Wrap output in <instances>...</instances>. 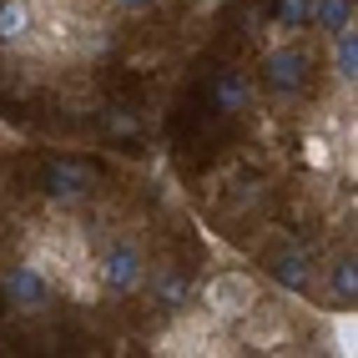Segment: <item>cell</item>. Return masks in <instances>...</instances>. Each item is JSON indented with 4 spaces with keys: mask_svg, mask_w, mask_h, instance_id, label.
Here are the masks:
<instances>
[{
    "mask_svg": "<svg viewBox=\"0 0 358 358\" xmlns=\"http://www.w3.org/2000/svg\"><path fill=\"white\" fill-rule=\"evenodd\" d=\"M56 282L45 278L31 257H20V262H10L6 273H0V298H6V308L10 313H20V318H36V313H45V308L56 303Z\"/></svg>",
    "mask_w": 358,
    "mask_h": 358,
    "instance_id": "8992f818",
    "label": "cell"
},
{
    "mask_svg": "<svg viewBox=\"0 0 358 358\" xmlns=\"http://www.w3.org/2000/svg\"><path fill=\"white\" fill-rule=\"evenodd\" d=\"M353 20H358V6H353V0H313V26H318L323 36L353 26Z\"/></svg>",
    "mask_w": 358,
    "mask_h": 358,
    "instance_id": "5bb4252c",
    "label": "cell"
},
{
    "mask_svg": "<svg viewBox=\"0 0 358 358\" xmlns=\"http://www.w3.org/2000/svg\"><path fill=\"white\" fill-rule=\"evenodd\" d=\"M152 257L136 237H106L101 248H91V273H96L101 298H136L147 282Z\"/></svg>",
    "mask_w": 358,
    "mask_h": 358,
    "instance_id": "6da1fadb",
    "label": "cell"
},
{
    "mask_svg": "<svg viewBox=\"0 0 358 358\" xmlns=\"http://www.w3.org/2000/svg\"><path fill=\"white\" fill-rule=\"evenodd\" d=\"M293 338V318H288V308H282V303H252L248 308V313L243 318H237V343H243V348H262V353H268V348H282V343H288Z\"/></svg>",
    "mask_w": 358,
    "mask_h": 358,
    "instance_id": "52a82bcc",
    "label": "cell"
},
{
    "mask_svg": "<svg viewBox=\"0 0 358 358\" xmlns=\"http://www.w3.org/2000/svg\"><path fill=\"white\" fill-rule=\"evenodd\" d=\"M333 353H353V308L333 313Z\"/></svg>",
    "mask_w": 358,
    "mask_h": 358,
    "instance_id": "e0dca14e",
    "label": "cell"
},
{
    "mask_svg": "<svg viewBox=\"0 0 358 358\" xmlns=\"http://www.w3.org/2000/svg\"><path fill=\"white\" fill-rule=\"evenodd\" d=\"M207 91H212V106H217L222 116H248L257 106V81L248 76V71H237V66H217Z\"/></svg>",
    "mask_w": 358,
    "mask_h": 358,
    "instance_id": "ba28073f",
    "label": "cell"
},
{
    "mask_svg": "<svg viewBox=\"0 0 358 358\" xmlns=\"http://www.w3.org/2000/svg\"><path fill=\"white\" fill-rule=\"evenodd\" d=\"M157 6H162V0H111L116 15H131V20H136V15H152Z\"/></svg>",
    "mask_w": 358,
    "mask_h": 358,
    "instance_id": "ac0fdd59",
    "label": "cell"
},
{
    "mask_svg": "<svg viewBox=\"0 0 358 358\" xmlns=\"http://www.w3.org/2000/svg\"><path fill=\"white\" fill-rule=\"evenodd\" d=\"M328 51H333V76H338L343 86H353L358 76V26H343L328 36Z\"/></svg>",
    "mask_w": 358,
    "mask_h": 358,
    "instance_id": "7c38bea8",
    "label": "cell"
},
{
    "mask_svg": "<svg viewBox=\"0 0 358 358\" xmlns=\"http://www.w3.org/2000/svg\"><path fill=\"white\" fill-rule=\"evenodd\" d=\"M328 288H333V303H338V308L358 303V268H353V257H338L328 268Z\"/></svg>",
    "mask_w": 358,
    "mask_h": 358,
    "instance_id": "9a60e30c",
    "label": "cell"
},
{
    "mask_svg": "<svg viewBox=\"0 0 358 358\" xmlns=\"http://www.w3.org/2000/svg\"><path fill=\"white\" fill-rule=\"evenodd\" d=\"M298 162L308 166V172H318V177H333L338 172V141L333 136H323V131H303V141H298Z\"/></svg>",
    "mask_w": 358,
    "mask_h": 358,
    "instance_id": "8fae6325",
    "label": "cell"
},
{
    "mask_svg": "<svg viewBox=\"0 0 358 358\" xmlns=\"http://www.w3.org/2000/svg\"><path fill=\"white\" fill-rule=\"evenodd\" d=\"M262 268H268V278L278 282L282 293H308L318 278V257L308 243H298V237H273L268 248H262Z\"/></svg>",
    "mask_w": 358,
    "mask_h": 358,
    "instance_id": "5b68a950",
    "label": "cell"
},
{
    "mask_svg": "<svg viewBox=\"0 0 358 358\" xmlns=\"http://www.w3.org/2000/svg\"><path fill=\"white\" fill-rule=\"evenodd\" d=\"M257 298H262V282L243 268H222L202 282V308H207L212 323H237Z\"/></svg>",
    "mask_w": 358,
    "mask_h": 358,
    "instance_id": "277c9868",
    "label": "cell"
},
{
    "mask_svg": "<svg viewBox=\"0 0 358 358\" xmlns=\"http://www.w3.org/2000/svg\"><path fill=\"white\" fill-rule=\"evenodd\" d=\"M313 51L298 41V36H288V41H273L268 51H262V61H257V81L273 91V96H282V101H298L308 86H313Z\"/></svg>",
    "mask_w": 358,
    "mask_h": 358,
    "instance_id": "7a4b0ae2",
    "label": "cell"
},
{
    "mask_svg": "<svg viewBox=\"0 0 358 358\" xmlns=\"http://www.w3.org/2000/svg\"><path fill=\"white\" fill-rule=\"evenodd\" d=\"M41 192L45 202H56V207H86L91 197L101 192V172L91 166L86 157H51L45 162V172H41Z\"/></svg>",
    "mask_w": 358,
    "mask_h": 358,
    "instance_id": "3957f363",
    "label": "cell"
},
{
    "mask_svg": "<svg viewBox=\"0 0 358 358\" xmlns=\"http://www.w3.org/2000/svg\"><path fill=\"white\" fill-rule=\"evenodd\" d=\"M101 131H106V141H136L141 136V116L131 106H106L101 111Z\"/></svg>",
    "mask_w": 358,
    "mask_h": 358,
    "instance_id": "2e32d148",
    "label": "cell"
},
{
    "mask_svg": "<svg viewBox=\"0 0 358 358\" xmlns=\"http://www.w3.org/2000/svg\"><path fill=\"white\" fill-rule=\"evenodd\" d=\"M273 26L282 36H303L313 26V0H273Z\"/></svg>",
    "mask_w": 358,
    "mask_h": 358,
    "instance_id": "4fadbf2b",
    "label": "cell"
},
{
    "mask_svg": "<svg viewBox=\"0 0 358 358\" xmlns=\"http://www.w3.org/2000/svg\"><path fill=\"white\" fill-rule=\"evenodd\" d=\"M41 15L31 0H0V45H31Z\"/></svg>",
    "mask_w": 358,
    "mask_h": 358,
    "instance_id": "30bf717a",
    "label": "cell"
},
{
    "mask_svg": "<svg viewBox=\"0 0 358 358\" xmlns=\"http://www.w3.org/2000/svg\"><path fill=\"white\" fill-rule=\"evenodd\" d=\"M141 288L157 298V308H166V313H182L187 298H192V273L177 268V262H162V268H147V282H141Z\"/></svg>",
    "mask_w": 358,
    "mask_h": 358,
    "instance_id": "9c48e42d",
    "label": "cell"
}]
</instances>
